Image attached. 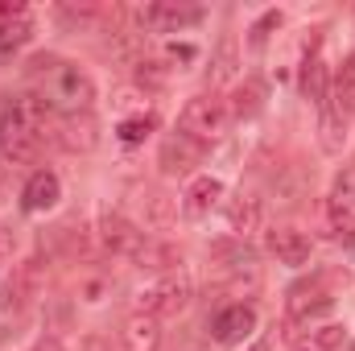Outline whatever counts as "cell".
Instances as JSON below:
<instances>
[{
    "instance_id": "836d02e7",
    "label": "cell",
    "mask_w": 355,
    "mask_h": 351,
    "mask_svg": "<svg viewBox=\"0 0 355 351\" xmlns=\"http://www.w3.org/2000/svg\"><path fill=\"white\" fill-rule=\"evenodd\" d=\"M12 244H17L12 228H8V223H0V257H12Z\"/></svg>"
},
{
    "instance_id": "8d00e7d4",
    "label": "cell",
    "mask_w": 355,
    "mask_h": 351,
    "mask_svg": "<svg viewBox=\"0 0 355 351\" xmlns=\"http://www.w3.org/2000/svg\"><path fill=\"white\" fill-rule=\"evenodd\" d=\"M297 351H310V348H297Z\"/></svg>"
},
{
    "instance_id": "d4e9b609",
    "label": "cell",
    "mask_w": 355,
    "mask_h": 351,
    "mask_svg": "<svg viewBox=\"0 0 355 351\" xmlns=\"http://www.w3.org/2000/svg\"><path fill=\"white\" fill-rule=\"evenodd\" d=\"M331 103L343 112V116H355V50L339 62L335 79H331Z\"/></svg>"
},
{
    "instance_id": "d590c367",
    "label": "cell",
    "mask_w": 355,
    "mask_h": 351,
    "mask_svg": "<svg viewBox=\"0 0 355 351\" xmlns=\"http://www.w3.org/2000/svg\"><path fill=\"white\" fill-rule=\"evenodd\" d=\"M248 351H272V343H268V339H257V343H252Z\"/></svg>"
},
{
    "instance_id": "cb8c5ba5",
    "label": "cell",
    "mask_w": 355,
    "mask_h": 351,
    "mask_svg": "<svg viewBox=\"0 0 355 351\" xmlns=\"http://www.w3.org/2000/svg\"><path fill=\"white\" fill-rule=\"evenodd\" d=\"M236 71H240V42H236V33H223L211 54V83H232Z\"/></svg>"
},
{
    "instance_id": "4316f807",
    "label": "cell",
    "mask_w": 355,
    "mask_h": 351,
    "mask_svg": "<svg viewBox=\"0 0 355 351\" xmlns=\"http://www.w3.org/2000/svg\"><path fill=\"white\" fill-rule=\"evenodd\" d=\"M153 128H157V116H153V112H137V116H124V120L116 124V137H120L124 145H141Z\"/></svg>"
},
{
    "instance_id": "e0dca14e",
    "label": "cell",
    "mask_w": 355,
    "mask_h": 351,
    "mask_svg": "<svg viewBox=\"0 0 355 351\" xmlns=\"http://www.w3.org/2000/svg\"><path fill=\"white\" fill-rule=\"evenodd\" d=\"M306 194H310V174L297 162H289V166H281L272 174V203L277 207H297Z\"/></svg>"
},
{
    "instance_id": "f546056e",
    "label": "cell",
    "mask_w": 355,
    "mask_h": 351,
    "mask_svg": "<svg viewBox=\"0 0 355 351\" xmlns=\"http://www.w3.org/2000/svg\"><path fill=\"white\" fill-rule=\"evenodd\" d=\"M281 21H285V17H281V8L261 12V17L252 21V29H248V46H252V50H261L268 37H272V29H281Z\"/></svg>"
},
{
    "instance_id": "74e56055",
    "label": "cell",
    "mask_w": 355,
    "mask_h": 351,
    "mask_svg": "<svg viewBox=\"0 0 355 351\" xmlns=\"http://www.w3.org/2000/svg\"><path fill=\"white\" fill-rule=\"evenodd\" d=\"M352 351H355V348H352Z\"/></svg>"
},
{
    "instance_id": "e575fe53",
    "label": "cell",
    "mask_w": 355,
    "mask_h": 351,
    "mask_svg": "<svg viewBox=\"0 0 355 351\" xmlns=\"http://www.w3.org/2000/svg\"><path fill=\"white\" fill-rule=\"evenodd\" d=\"M29 351H62V343H58V339H37Z\"/></svg>"
},
{
    "instance_id": "f1b7e54d",
    "label": "cell",
    "mask_w": 355,
    "mask_h": 351,
    "mask_svg": "<svg viewBox=\"0 0 355 351\" xmlns=\"http://www.w3.org/2000/svg\"><path fill=\"white\" fill-rule=\"evenodd\" d=\"M137 83L141 87H166L170 83V67L162 58H137Z\"/></svg>"
},
{
    "instance_id": "7c38bea8",
    "label": "cell",
    "mask_w": 355,
    "mask_h": 351,
    "mask_svg": "<svg viewBox=\"0 0 355 351\" xmlns=\"http://www.w3.org/2000/svg\"><path fill=\"white\" fill-rule=\"evenodd\" d=\"M265 223V198L257 190H236L227 198V228L236 232V240H248L252 232H261Z\"/></svg>"
},
{
    "instance_id": "484cf974",
    "label": "cell",
    "mask_w": 355,
    "mask_h": 351,
    "mask_svg": "<svg viewBox=\"0 0 355 351\" xmlns=\"http://www.w3.org/2000/svg\"><path fill=\"white\" fill-rule=\"evenodd\" d=\"M25 310H29V298L8 281V285H4V293H0V343H4L8 335H17V327H21Z\"/></svg>"
},
{
    "instance_id": "603a6c76",
    "label": "cell",
    "mask_w": 355,
    "mask_h": 351,
    "mask_svg": "<svg viewBox=\"0 0 355 351\" xmlns=\"http://www.w3.org/2000/svg\"><path fill=\"white\" fill-rule=\"evenodd\" d=\"M29 42H33V21H29V12H25V17H12V21H0V62H12Z\"/></svg>"
},
{
    "instance_id": "d6a6232c",
    "label": "cell",
    "mask_w": 355,
    "mask_h": 351,
    "mask_svg": "<svg viewBox=\"0 0 355 351\" xmlns=\"http://www.w3.org/2000/svg\"><path fill=\"white\" fill-rule=\"evenodd\" d=\"M194 58H198L194 46H166V58L162 62H194Z\"/></svg>"
},
{
    "instance_id": "4dcf8cb0",
    "label": "cell",
    "mask_w": 355,
    "mask_h": 351,
    "mask_svg": "<svg viewBox=\"0 0 355 351\" xmlns=\"http://www.w3.org/2000/svg\"><path fill=\"white\" fill-rule=\"evenodd\" d=\"M331 203H343V207H355V166H347L339 182H335V190H331Z\"/></svg>"
},
{
    "instance_id": "9a60e30c",
    "label": "cell",
    "mask_w": 355,
    "mask_h": 351,
    "mask_svg": "<svg viewBox=\"0 0 355 351\" xmlns=\"http://www.w3.org/2000/svg\"><path fill=\"white\" fill-rule=\"evenodd\" d=\"M162 318L153 314H128L124 327H120V348L124 351H162Z\"/></svg>"
},
{
    "instance_id": "5bb4252c",
    "label": "cell",
    "mask_w": 355,
    "mask_h": 351,
    "mask_svg": "<svg viewBox=\"0 0 355 351\" xmlns=\"http://www.w3.org/2000/svg\"><path fill=\"white\" fill-rule=\"evenodd\" d=\"M268 252H272L281 264H293V268H297V264L310 261L314 244H310V236L297 232L293 223H277V228L268 232Z\"/></svg>"
},
{
    "instance_id": "ac0fdd59",
    "label": "cell",
    "mask_w": 355,
    "mask_h": 351,
    "mask_svg": "<svg viewBox=\"0 0 355 351\" xmlns=\"http://www.w3.org/2000/svg\"><path fill=\"white\" fill-rule=\"evenodd\" d=\"M318 145H322V153H343V145H347V116L335 108V103H322L318 108Z\"/></svg>"
},
{
    "instance_id": "6da1fadb",
    "label": "cell",
    "mask_w": 355,
    "mask_h": 351,
    "mask_svg": "<svg viewBox=\"0 0 355 351\" xmlns=\"http://www.w3.org/2000/svg\"><path fill=\"white\" fill-rule=\"evenodd\" d=\"M50 128H54V112L33 91L0 99V149L8 162H37Z\"/></svg>"
},
{
    "instance_id": "7402d4cb",
    "label": "cell",
    "mask_w": 355,
    "mask_h": 351,
    "mask_svg": "<svg viewBox=\"0 0 355 351\" xmlns=\"http://www.w3.org/2000/svg\"><path fill=\"white\" fill-rule=\"evenodd\" d=\"M132 261L141 264V268H153V273H174L178 264H182V252H178L174 244H166V240L145 236V244L137 248V257H132Z\"/></svg>"
},
{
    "instance_id": "5b68a950",
    "label": "cell",
    "mask_w": 355,
    "mask_h": 351,
    "mask_svg": "<svg viewBox=\"0 0 355 351\" xmlns=\"http://www.w3.org/2000/svg\"><path fill=\"white\" fill-rule=\"evenodd\" d=\"M331 306H335V298L327 289V273H314V277L289 285V293H285V318L289 323H310V318L327 314Z\"/></svg>"
},
{
    "instance_id": "2e32d148",
    "label": "cell",
    "mask_w": 355,
    "mask_h": 351,
    "mask_svg": "<svg viewBox=\"0 0 355 351\" xmlns=\"http://www.w3.org/2000/svg\"><path fill=\"white\" fill-rule=\"evenodd\" d=\"M219 198H223V182L211 174H198V178H190V186L182 190V211L190 219H202V215H211L219 207Z\"/></svg>"
},
{
    "instance_id": "44dd1931",
    "label": "cell",
    "mask_w": 355,
    "mask_h": 351,
    "mask_svg": "<svg viewBox=\"0 0 355 351\" xmlns=\"http://www.w3.org/2000/svg\"><path fill=\"white\" fill-rule=\"evenodd\" d=\"M50 244H54L58 257L79 261V257H87V228H83L79 219H67V223L50 228Z\"/></svg>"
},
{
    "instance_id": "52a82bcc",
    "label": "cell",
    "mask_w": 355,
    "mask_h": 351,
    "mask_svg": "<svg viewBox=\"0 0 355 351\" xmlns=\"http://www.w3.org/2000/svg\"><path fill=\"white\" fill-rule=\"evenodd\" d=\"M302 95L314 103V108H322V103H331V67H327V58H322V29H314V37L306 42V58H302Z\"/></svg>"
},
{
    "instance_id": "277c9868",
    "label": "cell",
    "mask_w": 355,
    "mask_h": 351,
    "mask_svg": "<svg viewBox=\"0 0 355 351\" xmlns=\"http://www.w3.org/2000/svg\"><path fill=\"white\" fill-rule=\"evenodd\" d=\"M190 298H194L190 273H186V268H174V273H162L153 285L141 289L137 310H141V314H153V318H174V314H182V310L190 306Z\"/></svg>"
},
{
    "instance_id": "8fae6325",
    "label": "cell",
    "mask_w": 355,
    "mask_h": 351,
    "mask_svg": "<svg viewBox=\"0 0 355 351\" xmlns=\"http://www.w3.org/2000/svg\"><path fill=\"white\" fill-rule=\"evenodd\" d=\"M202 145L198 141H190L186 132H170L166 141H162V149H157V166H162V174H190L194 166H202Z\"/></svg>"
},
{
    "instance_id": "8992f818",
    "label": "cell",
    "mask_w": 355,
    "mask_h": 351,
    "mask_svg": "<svg viewBox=\"0 0 355 351\" xmlns=\"http://www.w3.org/2000/svg\"><path fill=\"white\" fill-rule=\"evenodd\" d=\"M54 145L62 153H91L99 145V120L95 112H71V116H54V128H50Z\"/></svg>"
},
{
    "instance_id": "4fadbf2b",
    "label": "cell",
    "mask_w": 355,
    "mask_h": 351,
    "mask_svg": "<svg viewBox=\"0 0 355 351\" xmlns=\"http://www.w3.org/2000/svg\"><path fill=\"white\" fill-rule=\"evenodd\" d=\"M58 198H62V182H58L54 170H33L21 186V211H29V215H42L50 207H58Z\"/></svg>"
},
{
    "instance_id": "30bf717a",
    "label": "cell",
    "mask_w": 355,
    "mask_h": 351,
    "mask_svg": "<svg viewBox=\"0 0 355 351\" xmlns=\"http://www.w3.org/2000/svg\"><path fill=\"white\" fill-rule=\"evenodd\" d=\"M99 244H103L107 252L132 261L137 248L145 244V232H141L128 215H120V211H103V215H99Z\"/></svg>"
},
{
    "instance_id": "ffe728a7",
    "label": "cell",
    "mask_w": 355,
    "mask_h": 351,
    "mask_svg": "<svg viewBox=\"0 0 355 351\" xmlns=\"http://www.w3.org/2000/svg\"><path fill=\"white\" fill-rule=\"evenodd\" d=\"M211 261L219 273H236V268H261L257 264V248L248 240H223L211 248Z\"/></svg>"
},
{
    "instance_id": "3957f363",
    "label": "cell",
    "mask_w": 355,
    "mask_h": 351,
    "mask_svg": "<svg viewBox=\"0 0 355 351\" xmlns=\"http://www.w3.org/2000/svg\"><path fill=\"white\" fill-rule=\"evenodd\" d=\"M227 103L219 95H190L178 112V132H186L190 141H198L202 149L215 145L223 132H227Z\"/></svg>"
},
{
    "instance_id": "ba28073f",
    "label": "cell",
    "mask_w": 355,
    "mask_h": 351,
    "mask_svg": "<svg viewBox=\"0 0 355 351\" xmlns=\"http://www.w3.org/2000/svg\"><path fill=\"white\" fill-rule=\"evenodd\" d=\"M141 29H157V33H182L190 25H198L207 12L198 4H178V0H157V4H145L141 12Z\"/></svg>"
},
{
    "instance_id": "d6986e66",
    "label": "cell",
    "mask_w": 355,
    "mask_h": 351,
    "mask_svg": "<svg viewBox=\"0 0 355 351\" xmlns=\"http://www.w3.org/2000/svg\"><path fill=\"white\" fill-rule=\"evenodd\" d=\"M261 108H265V83L261 79H244V83L232 87V99H227V116L232 120H252Z\"/></svg>"
},
{
    "instance_id": "9c48e42d",
    "label": "cell",
    "mask_w": 355,
    "mask_h": 351,
    "mask_svg": "<svg viewBox=\"0 0 355 351\" xmlns=\"http://www.w3.org/2000/svg\"><path fill=\"white\" fill-rule=\"evenodd\" d=\"M252 331H257V306L252 302H232V306L211 314V339L223 343V348L244 343Z\"/></svg>"
},
{
    "instance_id": "83f0119b",
    "label": "cell",
    "mask_w": 355,
    "mask_h": 351,
    "mask_svg": "<svg viewBox=\"0 0 355 351\" xmlns=\"http://www.w3.org/2000/svg\"><path fill=\"white\" fill-rule=\"evenodd\" d=\"M145 207H149V228H157V232H166L170 223H174V215H178V203L170 198V194H149L145 198Z\"/></svg>"
},
{
    "instance_id": "7a4b0ae2",
    "label": "cell",
    "mask_w": 355,
    "mask_h": 351,
    "mask_svg": "<svg viewBox=\"0 0 355 351\" xmlns=\"http://www.w3.org/2000/svg\"><path fill=\"white\" fill-rule=\"evenodd\" d=\"M33 83H37L33 95H37L50 112H58V116L91 112V103H95V79H91L79 62H62V58H58V62H54L46 75H37Z\"/></svg>"
},
{
    "instance_id": "1f68e13d",
    "label": "cell",
    "mask_w": 355,
    "mask_h": 351,
    "mask_svg": "<svg viewBox=\"0 0 355 351\" xmlns=\"http://www.w3.org/2000/svg\"><path fill=\"white\" fill-rule=\"evenodd\" d=\"M343 339H347V331H343L339 323H327V327H318V331H314V343H318V351L343 348Z\"/></svg>"
}]
</instances>
